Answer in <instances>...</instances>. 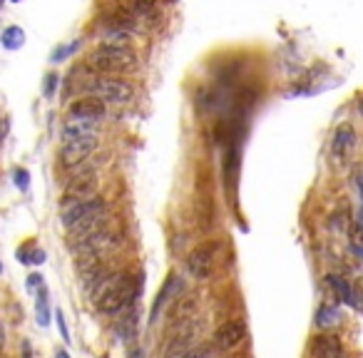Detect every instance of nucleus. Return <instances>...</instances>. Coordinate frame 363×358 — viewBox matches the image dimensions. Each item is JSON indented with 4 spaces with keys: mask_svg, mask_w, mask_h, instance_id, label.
<instances>
[{
    "mask_svg": "<svg viewBox=\"0 0 363 358\" xmlns=\"http://www.w3.org/2000/svg\"><path fill=\"white\" fill-rule=\"evenodd\" d=\"M137 293H140V279L132 276L130 271H115L100 281V287L92 291V301L100 313L112 316L130 306L137 299Z\"/></svg>",
    "mask_w": 363,
    "mask_h": 358,
    "instance_id": "1",
    "label": "nucleus"
},
{
    "mask_svg": "<svg viewBox=\"0 0 363 358\" xmlns=\"http://www.w3.org/2000/svg\"><path fill=\"white\" fill-rule=\"evenodd\" d=\"M87 70L95 75H112V72H127L137 65V52L132 47H102L90 52Z\"/></svg>",
    "mask_w": 363,
    "mask_h": 358,
    "instance_id": "2",
    "label": "nucleus"
},
{
    "mask_svg": "<svg viewBox=\"0 0 363 358\" xmlns=\"http://www.w3.org/2000/svg\"><path fill=\"white\" fill-rule=\"evenodd\" d=\"M82 90L90 95V98H98L102 100L104 104L112 102V104H124L130 102L135 90L127 80H120V78H112V75H90L85 78L82 82Z\"/></svg>",
    "mask_w": 363,
    "mask_h": 358,
    "instance_id": "3",
    "label": "nucleus"
},
{
    "mask_svg": "<svg viewBox=\"0 0 363 358\" xmlns=\"http://www.w3.org/2000/svg\"><path fill=\"white\" fill-rule=\"evenodd\" d=\"M219 251H221V241H217V239H207V241H201V244H197V247L187 254V259H184L187 273L197 281L209 279L212 271H214L217 259H219Z\"/></svg>",
    "mask_w": 363,
    "mask_h": 358,
    "instance_id": "4",
    "label": "nucleus"
},
{
    "mask_svg": "<svg viewBox=\"0 0 363 358\" xmlns=\"http://www.w3.org/2000/svg\"><path fill=\"white\" fill-rule=\"evenodd\" d=\"M104 214H107V202H104L100 194L90 197V199H85V202L60 207V222H63V227H65L67 232L85 222H92V219H98V216H104Z\"/></svg>",
    "mask_w": 363,
    "mask_h": 358,
    "instance_id": "5",
    "label": "nucleus"
},
{
    "mask_svg": "<svg viewBox=\"0 0 363 358\" xmlns=\"http://www.w3.org/2000/svg\"><path fill=\"white\" fill-rule=\"evenodd\" d=\"M100 137H92V139H75V142H63L60 147V164L65 167L67 172L78 170L85 162H90L92 155L98 152Z\"/></svg>",
    "mask_w": 363,
    "mask_h": 358,
    "instance_id": "6",
    "label": "nucleus"
},
{
    "mask_svg": "<svg viewBox=\"0 0 363 358\" xmlns=\"http://www.w3.org/2000/svg\"><path fill=\"white\" fill-rule=\"evenodd\" d=\"M100 179L95 172H85V175H75L67 179L65 189H63V199H60V207H67V204L85 202L90 197H98Z\"/></svg>",
    "mask_w": 363,
    "mask_h": 358,
    "instance_id": "7",
    "label": "nucleus"
},
{
    "mask_svg": "<svg viewBox=\"0 0 363 358\" xmlns=\"http://www.w3.org/2000/svg\"><path fill=\"white\" fill-rule=\"evenodd\" d=\"M244 336H247L244 321L229 319V321H224V324L217 326V331L212 333V344H214L217 348H221V351H232V348H236V346L244 341Z\"/></svg>",
    "mask_w": 363,
    "mask_h": 358,
    "instance_id": "8",
    "label": "nucleus"
},
{
    "mask_svg": "<svg viewBox=\"0 0 363 358\" xmlns=\"http://www.w3.org/2000/svg\"><path fill=\"white\" fill-rule=\"evenodd\" d=\"M182 293H184V281L177 276V273H172L167 281H164L162 291L157 293L155 299V306H152V313H149V321H157L160 319V313L164 311V306H169V304H175L177 299H179Z\"/></svg>",
    "mask_w": 363,
    "mask_h": 358,
    "instance_id": "9",
    "label": "nucleus"
},
{
    "mask_svg": "<svg viewBox=\"0 0 363 358\" xmlns=\"http://www.w3.org/2000/svg\"><path fill=\"white\" fill-rule=\"evenodd\" d=\"M353 144H356V132H353V127L349 122L338 124L333 137H331V157L336 162H346L351 150H353Z\"/></svg>",
    "mask_w": 363,
    "mask_h": 358,
    "instance_id": "10",
    "label": "nucleus"
},
{
    "mask_svg": "<svg viewBox=\"0 0 363 358\" xmlns=\"http://www.w3.org/2000/svg\"><path fill=\"white\" fill-rule=\"evenodd\" d=\"M100 137V122L95 120L67 118L63 124V142H75V139H92Z\"/></svg>",
    "mask_w": 363,
    "mask_h": 358,
    "instance_id": "11",
    "label": "nucleus"
},
{
    "mask_svg": "<svg viewBox=\"0 0 363 358\" xmlns=\"http://www.w3.org/2000/svg\"><path fill=\"white\" fill-rule=\"evenodd\" d=\"M104 112H107V107H104L102 100L90 98V95H85V98H78L75 102H70V107H67V115H70V118L95 120V122H100V120L104 118Z\"/></svg>",
    "mask_w": 363,
    "mask_h": 358,
    "instance_id": "12",
    "label": "nucleus"
},
{
    "mask_svg": "<svg viewBox=\"0 0 363 358\" xmlns=\"http://www.w3.org/2000/svg\"><path fill=\"white\" fill-rule=\"evenodd\" d=\"M311 356L314 358H341L344 356V348H341V341L331 333H321L311 341Z\"/></svg>",
    "mask_w": 363,
    "mask_h": 358,
    "instance_id": "13",
    "label": "nucleus"
},
{
    "mask_svg": "<svg viewBox=\"0 0 363 358\" xmlns=\"http://www.w3.org/2000/svg\"><path fill=\"white\" fill-rule=\"evenodd\" d=\"M35 316H38L40 326L50 324V293L45 287L38 289V299H35Z\"/></svg>",
    "mask_w": 363,
    "mask_h": 358,
    "instance_id": "14",
    "label": "nucleus"
},
{
    "mask_svg": "<svg viewBox=\"0 0 363 358\" xmlns=\"http://www.w3.org/2000/svg\"><path fill=\"white\" fill-rule=\"evenodd\" d=\"M132 35L124 33V30H107V33L100 38V45L102 47H130Z\"/></svg>",
    "mask_w": 363,
    "mask_h": 358,
    "instance_id": "15",
    "label": "nucleus"
},
{
    "mask_svg": "<svg viewBox=\"0 0 363 358\" xmlns=\"http://www.w3.org/2000/svg\"><path fill=\"white\" fill-rule=\"evenodd\" d=\"M338 319H341V311L336 306H331V304H324V306L316 311V326L318 328H331V326H336Z\"/></svg>",
    "mask_w": 363,
    "mask_h": 358,
    "instance_id": "16",
    "label": "nucleus"
},
{
    "mask_svg": "<svg viewBox=\"0 0 363 358\" xmlns=\"http://www.w3.org/2000/svg\"><path fill=\"white\" fill-rule=\"evenodd\" d=\"M0 43H3L8 50H18V47L25 43V33H23V27H18V25L6 27L3 35H0Z\"/></svg>",
    "mask_w": 363,
    "mask_h": 358,
    "instance_id": "17",
    "label": "nucleus"
},
{
    "mask_svg": "<svg viewBox=\"0 0 363 358\" xmlns=\"http://www.w3.org/2000/svg\"><path fill=\"white\" fill-rule=\"evenodd\" d=\"M329 284L333 287V291L338 293V299L346 301V304H353V291H351L349 281L341 279V276H329Z\"/></svg>",
    "mask_w": 363,
    "mask_h": 358,
    "instance_id": "18",
    "label": "nucleus"
},
{
    "mask_svg": "<svg viewBox=\"0 0 363 358\" xmlns=\"http://www.w3.org/2000/svg\"><path fill=\"white\" fill-rule=\"evenodd\" d=\"M80 47V40H75L72 45H65V47H60V50H55V55H52V63H60L63 58H67V55H72V52L78 50Z\"/></svg>",
    "mask_w": 363,
    "mask_h": 358,
    "instance_id": "19",
    "label": "nucleus"
},
{
    "mask_svg": "<svg viewBox=\"0 0 363 358\" xmlns=\"http://www.w3.org/2000/svg\"><path fill=\"white\" fill-rule=\"evenodd\" d=\"M55 321H58V328H60V336L65 341H70V331H67V324H65V316H63V311L55 313Z\"/></svg>",
    "mask_w": 363,
    "mask_h": 358,
    "instance_id": "20",
    "label": "nucleus"
},
{
    "mask_svg": "<svg viewBox=\"0 0 363 358\" xmlns=\"http://www.w3.org/2000/svg\"><path fill=\"white\" fill-rule=\"evenodd\" d=\"M28 179H30V175L25 170H15V184L20 189H28Z\"/></svg>",
    "mask_w": 363,
    "mask_h": 358,
    "instance_id": "21",
    "label": "nucleus"
},
{
    "mask_svg": "<svg viewBox=\"0 0 363 358\" xmlns=\"http://www.w3.org/2000/svg\"><path fill=\"white\" fill-rule=\"evenodd\" d=\"M55 85H58V75H47L45 78V95L50 98L52 92H55Z\"/></svg>",
    "mask_w": 363,
    "mask_h": 358,
    "instance_id": "22",
    "label": "nucleus"
},
{
    "mask_svg": "<svg viewBox=\"0 0 363 358\" xmlns=\"http://www.w3.org/2000/svg\"><path fill=\"white\" fill-rule=\"evenodd\" d=\"M28 287H30V289L43 287V276H40V273H33V276H28Z\"/></svg>",
    "mask_w": 363,
    "mask_h": 358,
    "instance_id": "23",
    "label": "nucleus"
},
{
    "mask_svg": "<svg viewBox=\"0 0 363 358\" xmlns=\"http://www.w3.org/2000/svg\"><path fill=\"white\" fill-rule=\"evenodd\" d=\"M30 261H33V264H43V261H45V251H33V254H30Z\"/></svg>",
    "mask_w": 363,
    "mask_h": 358,
    "instance_id": "24",
    "label": "nucleus"
},
{
    "mask_svg": "<svg viewBox=\"0 0 363 358\" xmlns=\"http://www.w3.org/2000/svg\"><path fill=\"white\" fill-rule=\"evenodd\" d=\"M58 358H70V356H67V351H58Z\"/></svg>",
    "mask_w": 363,
    "mask_h": 358,
    "instance_id": "25",
    "label": "nucleus"
},
{
    "mask_svg": "<svg viewBox=\"0 0 363 358\" xmlns=\"http://www.w3.org/2000/svg\"><path fill=\"white\" fill-rule=\"evenodd\" d=\"M0 346H3V326H0Z\"/></svg>",
    "mask_w": 363,
    "mask_h": 358,
    "instance_id": "26",
    "label": "nucleus"
},
{
    "mask_svg": "<svg viewBox=\"0 0 363 358\" xmlns=\"http://www.w3.org/2000/svg\"><path fill=\"white\" fill-rule=\"evenodd\" d=\"M361 115H363V100H361Z\"/></svg>",
    "mask_w": 363,
    "mask_h": 358,
    "instance_id": "27",
    "label": "nucleus"
},
{
    "mask_svg": "<svg viewBox=\"0 0 363 358\" xmlns=\"http://www.w3.org/2000/svg\"><path fill=\"white\" fill-rule=\"evenodd\" d=\"M0 8H3V0H0Z\"/></svg>",
    "mask_w": 363,
    "mask_h": 358,
    "instance_id": "28",
    "label": "nucleus"
},
{
    "mask_svg": "<svg viewBox=\"0 0 363 358\" xmlns=\"http://www.w3.org/2000/svg\"><path fill=\"white\" fill-rule=\"evenodd\" d=\"M0 271H3V264H0Z\"/></svg>",
    "mask_w": 363,
    "mask_h": 358,
    "instance_id": "29",
    "label": "nucleus"
},
{
    "mask_svg": "<svg viewBox=\"0 0 363 358\" xmlns=\"http://www.w3.org/2000/svg\"><path fill=\"white\" fill-rule=\"evenodd\" d=\"M13 3H20V0H13Z\"/></svg>",
    "mask_w": 363,
    "mask_h": 358,
    "instance_id": "30",
    "label": "nucleus"
},
{
    "mask_svg": "<svg viewBox=\"0 0 363 358\" xmlns=\"http://www.w3.org/2000/svg\"><path fill=\"white\" fill-rule=\"evenodd\" d=\"M207 358H212V356H207Z\"/></svg>",
    "mask_w": 363,
    "mask_h": 358,
    "instance_id": "31",
    "label": "nucleus"
}]
</instances>
